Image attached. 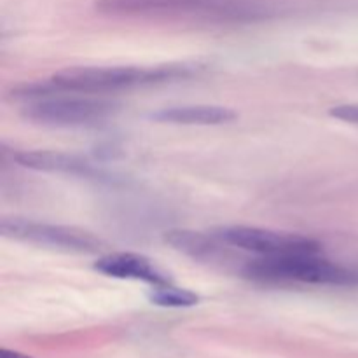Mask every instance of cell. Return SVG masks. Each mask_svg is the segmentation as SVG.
<instances>
[{
	"label": "cell",
	"mask_w": 358,
	"mask_h": 358,
	"mask_svg": "<svg viewBox=\"0 0 358 358\" xmlns=\"http://www.w3.org/2000/svg\"><path fill=\"white\" fill-rule=\"evenodd\" d=\"M191 76V66H72L51 77V83L62 93H114L131 87L152 86Z\"/></svg>",
	"instance_id": "2"
},
{
	"label": "cell",
	"mask_w": 358,
	"mask_h": 358,
	"mask_svg": "<svg viewBox=\"0 0 358 358\" xmlns=\"http://www.w3.org/2000/svg\"><path fill=\"white\" fill-rule=\"evenodd\" d=\"M245 278L261 283H304V285L355 287L358 273L336 264L320 254H292L257 257L241 268Z\"/></svg>",
	"instance_id": "3"
},
{
	"label": "cell",
	"mask_w": 358,
	"mask_h": 358,
	"mask_svg": "<svg viewBox=\"0 0 358 358\" xmlns=\"http://www.w3.org/2000/svg\"><path fill=\"white\" fill-rule=\"evenodd\" d=\"M150 303L163 308H192L199 303V296L192 290L180 289L173 283L154 287L149 294Z\"/></svg>",
	"instance_id": "11"
},
{
	"label": "cell",
	"mask_w": 358,
	"mask_h": 358,
	"mask_svg": "<svg viewBox=\"0 0 358 358\" xmlns=\"http://www.w3.org/2000/svg\"><path fill=\"white\" fill-rule=\"evenodd\" d=\"M119 110V103L103 98L52 96L38 98L21 110L27 121L49 128H83L107 121Z\"/></svg>",
	"instance_id": "4"
},
{
	"label": "cell",
	"mask_w": 358,
	"mask_h": 358,
	"mask_svg": "<svg viewBox=\"0 0 358 358\" xmlns=\"http://www.w3.org/2000/svg\"><path fill=\"white\" fill-rule=\"evenodd\" d=\"M0 233L10 240L49 247L69 254H100L107 248V243L101 238L86 229L37 222L23 217H3L0 220Z\"/></svg>",
	"instance_id": "5"
},
{
	"label": "cell",
	"mask_w": 358,
	"mask_h": 358,
	"mask_svg": "<svg viewBox=\"0 0 358 358\" xmlns=\"http://www.w3.org/2000/svg\"><path fill=\"white\" fill-rule=\"evenodd\" d=\"M222 243L231 248L252 252L261 257L292 254H320V241L297 233L264 229L250 226H220L212 231Z\"/></svg>",
	"instance_id": "6"
},
{
	"label": "cell",
	"mask_w": 358,
	"mask_h": 358,
	"mask_svg": "<svg viewBox=\"0 0 358 358\" xmlns=\"http://www.w3.org/2000/svg\"><path fill=\"white\" fill-rule=\"evenodd\" d=\"M14 159L23 168L48 173H65L73 177L98 178L103 177V171L91 164L84 157L58 150H21L14 154Z\"/></svg>",
	"instance_id": "8"
},
{
	"label": "cell",
	"mask_w": 358,
	"mask_h": 358,
	"mask_svg": "<svg viewBox=\"0 0 358 358\" xmlns=\"http://www.w3.org/2000/svg\"><path fill=\"white\" fill-rule=\"evenodd\" d=\"M332 117L339 119V121L352 122L358 124V103H346V105H336L329 110Z\"/></svg>",
	"instance_id": "12"
},
{
	"label": "cell",
	"mask_w": 358,
	"mask_h": 358,
	"mask_svg": "<svg viewBox=\"0 0 358 358\" xmlns=\"http://www.w3.org/2000/svg\"><path fill=\"white\" fill-rule=\"evenodd\" d=\"M94 9L107 16H171L219 23L264 20L269 7L262 0H96Z\"/></svg>",
	"instance_id": "1"
},
{
	"label": "cell",
	"mask_w": 358,
	"mask_h": 358,
	"mask_svg": "<svg viewBox=\"0 0 358 358\" xmlns=\"http://www.w3.org/2000/svg\"><path fill=\"white\" fill-rule=\"evenodd\" d=\"M0 358H31V357L23 355V353H20V352H13V350L2 348L0 350Z\"/></svg>",
	"instance_id": "13"
},
{
	"label": "cell",
	"mask_w": 358,
	"mask_h": 358,
	"mask_svg": "<svg viewBox=\"0 0 358 358\" xmlns=\"http://www.w3.org/2000/svg\"><path fill=\"white\" fill-rule=\"evenodd\" d=\"M94 271L117 280H135V282L149 283L152 287L166 285L171 282L170 275L164 273L159 266L149 257L133 252H115L107 254L94 262Z\"/></svg>",
	"instance_id": "7"
},
{
	"label": "cell",
	"mask_w": 358,
	"mask_h": 358,
	"mask_svg": "<svg viewBox=\"0 0 358 358\" xmlns=\"http://www.w3.org/2000/svg\"><path fill=\"white\" fill-rule=\"evenodd\" d=\"M164 243L180 254L201 262H217L226 259L229 245L222 243L215 234L191 229H171L164 233Z\"/></svg>",
	"instance_id": "9"
},
{
	"label": "cell",
	"mask_w": 358,
	"mask_h": 358,
	"mask_svg": "<svg viewBox=\"0 0 358 358\" xmlns=\"http://www.w3.org/2000/svg\"><path fill=\"white\" fill-rule=\"evenodd\" d=\"M150 117L154 121L168 124L184 126H219L234 121L238 114L227 107L219 105H182V107H166L154 112Z\"/></svg>",
	"instance_id": "10"
}]
</instances>
